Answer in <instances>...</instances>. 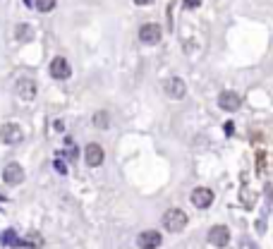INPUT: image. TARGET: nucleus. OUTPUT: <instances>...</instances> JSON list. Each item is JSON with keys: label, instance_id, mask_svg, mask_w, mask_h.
<instances>
[{"label": "nucleus", "instance_id": "9d476101", "mask_svg": "<svg viewBox=\"0 0 273 249\" xmlns=\"http://www.w3.org/2000/svg\"><path fill=\"white\" fill-rule=\"evenodd\" d=\"M2 180H5L7 185H22V182H24V170H22V166H17V163L5 166Z\"/></svg>", "mask_w": 273, "mask_h": 249}, {"label": "nucleus", "instance_id": "f257e3e1", "mask_svg": "<svg viewBox=\"0 0 273 249\" xmlns=\"http://www.w3.org/2000/svg\"><path fill=\"white\" fill-rule=\"evenodd\" d=\"M163 225L168 232H182L187 225V213L182 209H170V211H165Z\"/></svg>", "mask_w": 273, "mask_h": 249}, {"label": "nucleus", "instance_id": "39448f33", "mask_svg": "<svg viewBox=\"0 0 273 249\" xmlns=\"http://www.w3.org/2000/svg\"><path fill=\"white\" fill-rule=\"evenodd\" d=\"M230 242V230L225 228V225H214L211 230H209V245H214V247H225Z\"/></svg>", "mask_w": 273, "mask_h": 249}, {"label": "nucleus", "instance_id": "9b49d317", "mask_svg": "<svg viewBox=\"0 0 273 249\" xmlns=\"http://www.w3.org/2000/svg\"><path fill=\"white\" fill-rule=\"evenodd\" d=\"M136 245L141 249H156L161 245V232H156V230H146V232H141L139 237H136Z\"/></svg>", "mask_w": 273, "mask_h": 249}, {"label": "nucleus", "instance_id": "f03ea898", "mask_svg": "<svg viewBox=\"0 0 273 249\" xmlns=\"http://www.w3.org/2000/svg\"><path fill=\"white\" fill-rule=\"evenodd\" d=\"M22 139H24V132H22L20 125L7 122V125L0 127V141H5V144H20Z\"/></svg>", "mask_w": 273, "mask_h": 249}, {"label": "nucleus", "instance_id": "4468645a", "mask_svg": "<svg viewBox=\"0 0 273 249\" xmlns=\"http://www.w3.org/2000/svg\"><path fill=\"white\" fill-rule=\"evenodd\" d=\"M55 2H58V0H36V10H39V12H51L55 7Z\"/></svg>", "mask_w": 273, "mask_h": 249}, {"label": "nucleus", "instance_id": "20e7f679", "mask_svg": "<svg viewBox=\"0 0 273 249\" xmlns=\"http://www.w3.org/2000/svg\"><path fill=\"white\" fill-rule=\"evenodd\" d=\"M15 91H17V96H20V98L31 101V98H36L39 86H36V82H34V79L24 77V79H17V84H15Z\"/></svg>", "mask_w": 273, "mask_h": 249}, {"label": "nucleus", "instance_id": "412c9836", "mask_svg": "<svg viewBox=\"0 0 273 249\" xmlns=\"http://www.w3.org/2000/svg\"><path fill=\"white\" fill-rule=\"evenodd\" d=\"M136 5H149V2H151V0H135Z\"/></svg>", "mask_w": 273, "mask_h": 249}, {"label": "nucleus", "instance_id": "6ab92c4d", "mask_svg": "<svg viewBox=\"0 0 273 249\" xmlns=\"http://www.w3.org/2000/svg\"><path fill=\"white\" fill-rule=\"evenodd\" d=\"M27 31H29V27L22 24V27H17V36H20V38H27Z\"/></svg>", "mask_w": 273, "mask_h": 249}, {"label": "nucleus", "instance_id": "a211bd4d", "mask_svg": "<svg viewBox=\"0 0 273 249\" xmlns=\"http://www.w3.org/2000/svg\"><path fill=\"white\" fill-rule=\"evenodd\" d=\"M199 5H201V0H185V7H190V10L199 7Z\"/></svg>", "mask_w": 273, "mask_h": 249}, {"label": "nucleus", "instance_id": "423d86ee", "mask_svg": "<svg viewBox=\"0 0 273 249\" xmlns=\"http://www.w3.org/2000/svg\"><path fill=\"white\" fill-rule=\"evenodd\" d=\"M218 106L223 108V111L235 113L240 106H242V98L237 96V91H223V94L218 96Z\"/></svg>", "mask_w": 273, "mask_h": 249}, {"label": "nucleus", "instance_id": "f3484780", "mask_svg": "<svg viewBox=\"0 0 273 249\" xmlns=\"http://www.w3.org/2000/svg\"><path fill=\"white\" fill-rule=\"evenodd\" d=\"M43 245V237L41 235H31V247H41Z\"/></svg>", "mask_w": 273, "mask_h": 249}, {"label": "nucleus", "instance_id": "7ed1b4c3", "mask_svg": "<svg viewBox=\"0 0 273 249\" xmlns=\"http://www.w3.org/2000/svg\"><path fill=\"white\" fill-rule=\"evenodd\" d=\"M161 36H163V31L158 24H144L139 29V41L146 43V46H156L161 41Z\"/></svg>", "mask_w": 273, "mask_h": 249}, {"label": "nucleus", "instance_id": "0eeeda50", "mask_svg": "<svg viewBox=\"0 0 273 249\" xmlns=\"http://www.w3.org/2000/svg\"><path fill=\"white\" fill-rule=\"evenodd\" d=\"M72 75V67L65 57H53L51 60V77L53 79H67Z\"/></svg>", "mask_w": 273, "mask_h": 249}, {"label": "nucleus", "instance_id": "6e6552de", "mask_svg": "<svg viewBox=\"0 0 273 249\" xmlns=\"http://www.w3.org/2000/svg\"><path fill=\"white\" fill-rule=\"evenodd\" d=\"M192 204H194L196 209H209V206L214 204V192H211L209 187H196V190L192 192Z\"/></svg>", "mask_w": 273, "mask_h": 249}, {"label": "nucleus", "instance_id": "f8f14e48", "mask_svg": "<svg viewBox=\"0 0 273 249\" xmlns=\"http://www.w3.org/2000/svg\"><path fill=\"white\" fill-rule=\"evenodd\" d=\"M84 158H86V166L96 168L103 163V149H101V144H89L86 146V151H84Z\"/></svg>", "mask_w": 273, "mask_h": 249}, {"label": "nucleus", "instance_id": "dca6fc26", "mask_svg": "<svg viewBox=\"0 0 273 249\" xmlns=\"http://www.w3.org/2000/svg\"><path fill=\"white\" fill-rule=\"evenodd\" d=\"M65 153H67V158H70V161H75V158H77V146L67 144V151H65Z\"/></svg>", "mask_w": 273, "mask_h": 249}, {"label": "nucleus", "instance_id": "aec40b11", "mask_svg": "<svg viewBox=\"0 0 273 249\" xmlns=\"http://www.w3.org/2000/svg\"><path fill=\"white\" fill-rule=\"evenodd\" d=\"M266 196H269V201H273V187H266Z\"/></svg>", "mask_w": 273, "mask_h": 249}, {"label": "nucleus", "instance_id": "ddd939ff", "mask_svg": "<svg viewBox=\"0 0 273 249\" xmlns=\"http://www.w3.org/2000/svg\"><path fill=\"white\" fill-rule=\"evenodd\" d=\"M110 125V115L106 111H98L94 115V127H98V130H106Z\"/></svg>", "mask_w": 273, "mask_h": 249}, {"label": "nucleus", "instance_id": "1a4fd4ad", "mask_svg": "<svg viewBox=\"0 0 273 249\" xmlns=\"http://www.w3.org/2000/svg\"><path fill=\"white\" fill-rule=\"evenodd\" d=\"M163 89H165V96H170V98H185V94H187V86H185V82L180 77H170L163 84Z\"/></svg>", "mask_w": 273, "mask_h": 249}, {"label": "nucleus", "instance_id": "2eb2a0df", "mask_svg": "<svg viewBox=\"0 0 273 249\" xmlns=\"http://www.w3.org/2000/svg\"><path fill=\"white\" fill-rule=\"evenodd\" d=\"M2 240H5V245H7V247H22V242L15 237V232H12V230H7V232L2 235Z\"/></svg>", "mask_w": 273, "mask_h": 249}]
</instances>
